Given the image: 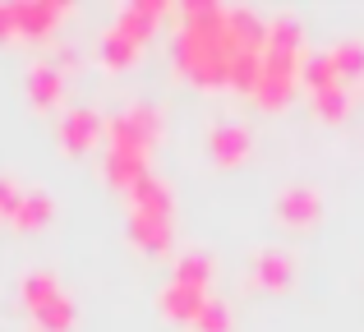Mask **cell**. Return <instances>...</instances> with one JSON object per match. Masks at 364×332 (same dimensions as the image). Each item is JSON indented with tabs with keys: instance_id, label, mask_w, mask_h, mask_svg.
I'll return each mask as SVG.
<instances>
[{
	"instance_id": "17",
	"label": "cell",
	"mask_w": 364,
	"mask_h": 332,
	"mask_svg": "<svg viewBox=\"0 0 364 332\" xmlns=\"http://www.w3.org/2000/svg\"><path fill=\"white\" fill-rule=\"evenodd\" d=\"M194 332H235V309L222 296H213L203 305V314L194 318Z\"/></svg>"
},
{
	"instance_id": "3",
	"label": "cell",
	"mask_w": 364,
	"mask_h": 332,
	"mask_svg": "<svg viewBox=\"0 0 364 332\" xmlns=\"http://www.w3.org/2000/svg\"><path fill=\"white\" fill-rule=\"evenodd\" d=\"M309 37H304V23L291 14V9H277L267 14V51L263 65H258L254 88L245 92L258 111H282L286 102L295 97V88H304V65H309Z\"/></svg>"
},
{
	"instance_id": "12",
	"label": "cell",
	"mask_w": 364,
	"mask_h": 332,
	"mask_svg": "<svg viewBox=\"0 0 364 332\" xmlns=\"http://www.w3.org/2000/svg\"><path fill=\"white\" fill-rule=\"evenodd\" d=\"M291 282H295V254L291 250H258L249 259V287L282 296Z\"/></svg>"
},
{
	"instance_id": "16",
	"label": "cell",
	"mask_w": 364,
	"mask_h": 332,
	"mask_svg": "<svg viewBox=\"0 0 364 332\" xmlns=\"http://www.w3.org/2000/svg\"><path fill=\"white\" fill-rule=\"evenodd\" d=\"M176 282H189V287H213V259H208L203 250H185L176 259V272H171Z\"/></svg>"
},
{
	"instance_id": "9",
	"label": "cell",
	"mask_w": 364,
	"mask_h": 332,
	"mask_svg": "<svg viewBox=\"0 0 364 332\" xmlns=\"http://www.w3.org/2000/svg\"><path fill=\"white\" fill-rule=\"evenodd\" d=\"M55 139H60V148L70 157H83V153H92V148H102V139H107V116H102L97 107H70V111H60Z\"/></svg>"
},
{
	"instance_id": "18",
	"label": "cell",
	"mask_w": 364,
	"mask_h": 332,
	"mask_svg": "<svg viewBox=\"0 0 364 332\" xmlns=\"http://www.w3.org/2000/svg\"><path fill=\"white\" fill-rule=\"evenodd\" d=\"M18 37V23H14V0H0V42Z\"/></svg>"
},
{
	"instance_id": "14",
	"label": "cell",
	"mask_w": 364,
	"mask_h": 332,
	"mask_svg": "<svg viewBox=\"0 0 364 332\" xmlns=\"http://www.w3.org/2000/svg\"><path fill=\"white\" fill-rule=\"evenodd\" d=\"M23 92L37 111H55L65 102V70L55 60H33L23 74Z\"/></svg>"
},
{
	"instance_id": "6",
	"label": "cell",
	"mask_w": 364,
	"mask_h": 332,
	"mask_svg": "<svg viewBox=\"0 0 364 332\" xmlns=\"http://www.w3.org/2000/svg\"><path fill=\"white\" fill-rule=\"evenodd\" d=\"M18 296H23V309H28V318H33L37 332H74V323H79L74 296L65 291V282L46 268H28L23 282H18Z\"/></svg>"
},
{
	"instance_id": "5",
	"label": "cell",
	"mask_w": 364,
	"mask_h": 332,
	"mask_svg": "<svg viewBox=\"0 0 364 332\" xmlns=\"http://www.w3.org/2000/svg\"><path fill=\"white\" fill-rule=\"evenodd\" d=\"M166 18V0H129L97 37V60L102 70H129L152 42V33Z\"/></svg>"
},
{
	"instance_id": "10",
	"label": "cell",
	"mask_w": 364,
	"mask_h": 332,
	"mask_svg": "<svg viewBox=\"0 0 364 332\" xmlns=\"http://www.w3.org/2000/svg\"><path fill=\"white\" fill-rule=\"evenodd\" d=\"M65 18H70V5H65V0H14L18 37H28V42H51Z\"/></svg>"
},
{
	"instance_id": "13",
	"label": "cell",
	"mask_w": 364,
	"mask_h": 332,
	"mask_svg": "<svg viewBox=\"0 0 364 332\" xmlns=\"http://www.w3.org/2000/svg\"><path fill=\"white\" fill-rule=\"evenodd\" d=\"M208 300H213V291L189 287V282H176V277H171L166 287H161V296H157V309L171 318V323L194 328V318L203 314V305H208Z\"/></svg>"
},
{
	"instance_id": "8",
	"label": "cell",
	"mask_w": 364,
	"mask_h": 332,
	"mask_svg": "<svg viewBox=\"0 0 364 332\" xmlns=\"http://www.w3.org/2000/svg\"><path fill=\"white\" fill-rule=\"evenodd\" d=\"M272 217H277V226H286V231H314V226L323 222V194L309 185V180H291V185L277 189Z\"/></svg>"
},
{
	"instance_id": "1",
	"label": "cell",
	"mask_w": 364,
	"mask_h": 332,
	"mask_svg": "<svg viewBox=\"0 0 364 332\" xmlns=\"http://www.w3.org/2000/svg\"><path fill=\"white\" fill-rule=\"evenodd\" d=\"M267 51V14L249 5H217V0H189L176 14L171 37V65L185 83L203 92H249Z\"/></svg>"
},
{
	"instance_id": "7",
	"label": "cell",
	"mask_w": 364,
	"mask_h": 332,
	"mask_svg": "<svg viewBox=\"0 0 364 332\" xmlns=\"http://www.w3.org/2000/svg\"><path fill=\"white\" fill-rule=\"evenodd\" d=\"M304 92H309V102H314V116L328 120V125H341V120L360 107V97H364V88L350 83L346 74L332 65L328 51L309 55V65H304Z\"/></svg>"
},
{
	"instance_id": "2",
	"label": "cell",
	"mask_w": 364,
	"mask_h": 332,
	"mask_svg": "<svg viewBox=\"0 0 364 332\" xmlns=\"http://www.w3.org/2000/svg\"><path fill=\"white\" fill-rule=\"evenodd\" d=\"M161 134H166V111L157 102H124L107 116V139H102V180L129 194L152 171Z\"/></svg>"
},
{
	"instance_id": "11",
	"label": "cell",
	"mask_w": 364,
	"mask_h": 332,
	"mask_svg": "<svg viewBox=\"0 0 364 332\" xmlns=\"http://www.w3.org/2000/svg\"><path fill=\"white\" fill-rule=\"evenodd\" d=\"M249 153H254L249 125H240V120H213L208 125V157L217 166H240Z\"/></svg>"
},
{
	"instance_id": "15",
	"label": "cell",
	"mask_w": 364,
	"mask_h": 332,
	"mask_svg": "<svg viewBox=\"0 0 364 332\" xmlns=\"http://www.w3.org/2000/svg\"><path fill=\"white\" fill-rule=\"evenodd\" d=\"M51 217H55V198L46 194L42 185H23V194H18V203L9 208L5 222L14 226V231H42Z\"/></svg>"
},
{
	"instance_id": "4",
	"label": "cell",
	"mask_w": 364,
	"mask_h": 332,
	"mask_svg": "<svg viewBox=\"0 0 364 332\" xmlns=\"http://www.w3.org/2000/svg\"><path fill=\"white\" fill-rule=\"evenodd\" d=\"M129 240L143 254H166L176 240V194L157 171L129 189Z\"/></svg>"
}]
</instances>
